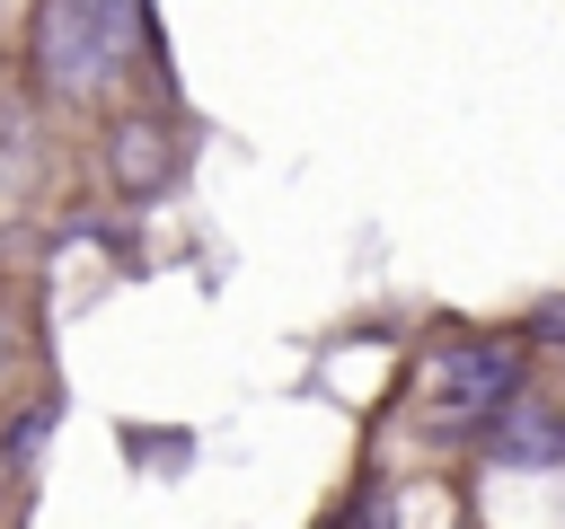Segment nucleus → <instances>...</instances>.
Instances as JSON below:
<instances>
[{"mask_svg": "<svg viewBox=\"0 0 565 529\" xmlns=\"http://www.w3.org/2000/svg\"><path fill=\"white\" fill-rule=\"evenodd\" d=\"M503 458H547V423L521 406V423H512V441H503Z\"/></svg>", "mask_w": 565, "mask_h": 529, "instance_id": "obj_4", "label": "nucleus"}, {"mask_svg": "<svg viewBox=\"0 0 565 529\" xmlns=\"http://www.w3.org/2000/svg\"><path fill=\"white\" fill-rule=\"evenodd\" d=\"M503 388H512V353H494V344H468V353L441 361V406L450 414H494Z\"/></svg>", "mask_w": 565, "mask_h": 529, "instance_id": "obj_2", "label": "nucleus"}, {"mask_svg": "<svg viewBox=\"0 0 565 529\" xmlns=\"http://www.w3.org/2000/svg\"><path fill=\"white\" fill-rule=\"evenodd\" d=\"M168 168H177V141H168V123H124V132H115V185H124V194H150V185H168Z\"/></svg>", "mask_w": 565, "mask_h": 529, "instance_id": "obj_3", "label": "nucleus"}, {"mask_svg": "<svg viewBox=\"0 0 565 529\" xmlns=\"http://www.w3.org/2000/svg\"><path fill=\"white\" fill-rule=\"evenodd\" d=\"M132 53V0H44L35 71L53 97H97Z\"/></svg>", "mask_w": 565, "mask_h": 529, "instance_id": "obj_1", "label": "nucleus"}]
</instances>
